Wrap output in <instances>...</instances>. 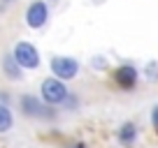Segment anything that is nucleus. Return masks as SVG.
Masks as SVG:
<instances>
[{
    "instance_id": "nucleus-1",
    "label": "nucleus",
    "mask_w": 158,
    "mask_h": 148,
    "mask_svg": "<svg viewBox=\"0 0 158 148\" xmlns=\"http://www.w3.org/2000/svg\"><path fill=\"white\" fill-rule=\"evenodd\" d=\"M19 111L26 118H35V120H54L56 118V109L51 104H47L40 95H21L19 97Z\"/></svg>"
},
{
    "instance_id": "nucleus-2",
    "label": "nucleus",
    "mask_w": 158,
    "mask_h": 148,
    "mask_svg": "<svg viewBox=\"0 0 158 148\" xmlns=\"http://www.w3.org/2000/svg\"><path fill=\"white\" fill-rule=\"evenodd\" d=\"M68 95H70L68 81L58 79V76H54V74L47 76V79L40 84V97L44 99L47 104H51V107H60Z\"/></svg>"
},
{
    "instance_id": "nucleus-3",
    "label": "nucleus",
    "mask_w": 158,
    "mask_h": 148,
    "mask_svg": "<svg viewBox=\"0 0 158 148\" xmlns=\"http://www.w3.org/2000/svg\"><path fill=\"white\" fill-rule=\"evenodd\" d=\"M49 69L54 76L63 81H72L79 76V60L77 58H70V56H51L49 60Z\"/></svg>"
},
{
    "instance_id": "nucleus-4",
    "label": "nucleus",
    "mask_w": 158,
    "mask_h": 148,
    "mask_svg": "<svg viewBox=\"0 0 158 148\" xmlns=\"http://www.w3.org/2000/svg\"><path fill=\"white\" fill-rule=\"evenodd\" d=\"M12 53H14L16 63H19L23 69H37L40 63H42L40 51H37V46H35L33 42H16Z\"/></svg>"
},
{
    "instance_id": "nucleus-5",
    "label": "nucleus",
    "mask_w": 158,
    "mask_h": 148,
    "mask_svg": "<svg viewBox=\"0 0 158 148\" xmlns=\"http://www.w3.org/2000/svg\"><path fill=\"white\" fill-rule=\"evenodd\" d=\"M26 25L33 30H40L44 28L47 21H49V5H47L44 0H33L28 7H26Z\"/></svg>"
},
{
    "instance_id": "nucleus-6",
    "label": "nucleus",
    "mask_w": 158,
    "mask_h": 148,
    "mask_svg": "<svg viewBox=\"0 0 158 148\" xmlns=\"http://www.w3.org/2000/svg\"><path fill=\"white\" fill-rule=\"evenodd\" d=\"M114 81H116L118 88L133 90L135 86H137V81H139V69L135 67V65H130V63L118 65V67L114 69Z\"/></svg>"
},
{
    "instance_id": "nucleus-7",
    "label": "nucleus",
    "mask_w": 158,
    "mask_h": 148,
    "mask_svg": "<svg viewBox=\"0 0 158 148\" xmlns=\"http://www.w3.org/2000/svg\"><path fill=\"white\" fill-rule=\"evenodd\" d=\"M137 139H139V130H137V125H135L133 120L121 123V127L116 130V141L121 143L123 148H135Z\"/></svg>"
},
{
    "instance_id": "nucleus-8",
    "label": "nucleus",
    "mask_w": 158,
    "mask_h": 148,
    "mask_svg": "<svg viewBox=\"0 0 158 148\" xmlns=\"http://www.w3.org/2000/svg\"><path fill=\"white\" fill-rule=\"evenodd\" d=\"M2 74H5L10 81H21L23 79V67L16 63L14 53H5L2 56Z\"/></svg>"
},
{
    "instance_id": "nucleus-9",
    "label": "nucleus",
    "mask_w": 158,
    "mask_h": 148,
    "mask_svg": "<svg viewBox=\"0 0 158 148\" xmlns=\"http://www.w3.org/2000/svg\"><path fill=\"white\" fill-rule=\"evenodd\" d=\"M12 127H14V114L10 104H0V134H7Z\"/></svg>"
},
{
    "instance_id": "nucleus-10",
    "label": "nucleus",
    "mask_w": 158,
    "mask_h": 148,
    "mask_svg": "<svg viewBox=\"0 0 158 148\" xmlns=\"http://www.w3.org/2000/svg\"><path fill=\"white\" fill-rule=\"evenodd\" d=\"M60 107H63V109H68V111H77V109H79V97L72 93V90H70V95L65 97V102L60 104Z\"/></svg>"
},
{
    "instance_id": "nucleus-11",
    "label": "nucleus",
    "mask_w": 158,
    "mask_h": 148,
    "mask_svg": "<svg viewBox=\"0 0 158 148\" xmlns=\"http://www.w3.org/2000/svg\"><path fill=\"white\" fill-rule=\"evenodd\" d=\"M144 76H147L149 81H158V65L156 63H147V67H144Z\"/></svg>"
},
{
    "instance_id": "nucleus-12",
    "label": "nucleus",
    "mask_w": 158,
    "mask_h": 148,
    "mask_svg": "<svg viewBox=\"0 0 158 148\" xmlns=\"http://www.w3.org/2000/svg\"><path fill=\"white\" fill-rule=\"evenodd\" d=\"M91 65H93L95 69H107V58H102V56H95Z\"/></svg>"
},
{
    "instance_id": "nucleus-13",
    "label": "nucleus",
    "mask_w": 158,
    "mask_h": 148,
    "mask_svg": "<svg viewBox=\"0 0 158 148\" xmlns=\"http://www.w3.org/2000/svg\"><path fill=\"white\" fill-rule=\"evenodd\" d=\"M151 125L158 132V104H153V109H151Z\"/></svg>"
},
{
    "instance_id": "nucleus-14",
    "label": "nucleus",
    "mask_w": 158,
    "mask_h": 148,
    "mask_svg": "<svg viewBox=\"0 0 158 148\" xmlns=\"http://www.w3.org/2000/svg\"><path fill=\"white\" fill-rule=\"evenodd\" d=\"M0 104H10V95H7V90H0Z\"/></svg>"
},
{
    "instance_id": "nucleus-15",
    "label": "nucleus",
    "mask_w": 158,
    "mask_h": 148,
    "mask_svg": "<svg viewBox=\"0 0 158 148\" xmlns=\"http://www.w3.org/2000/svg\"><path fill=\"white\" fill-rule=\"evenodd\" d=\"M12 2H16V0H0V12H5L7 7L12 5Z\"/></svg>"
},
{
    "instance_id": "nucleus-16",
    "label": "nucleus",
    "mask_w": 158,
    "mask_h": 148,
    "mask_svg": "<svg viewBox=\"0 0 158 148\" xmlns=\"http://www.w3.org/2000/svg\"><path fill=\"white\" fill-rule=\"evenodd\" d=\"M68 148H89L84 141H72V143H68Z\"/></svg>"
}]
</instances>
